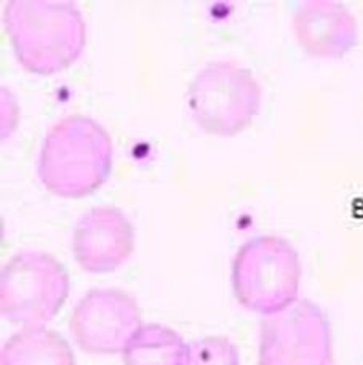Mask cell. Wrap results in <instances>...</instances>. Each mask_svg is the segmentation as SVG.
<instances>
[{
    "instance_id": "1",
    "label": "cell",
    "mask_w": 363,
    "mask_h": 365,
    "mask_svg": "<svg viewBox=\"0 0 363 365\" xmlns=\"http://www.w3.org/2000/svg\"><path fill=\"white\" fill-rule=\"evenodd\" d=\"M4 18L18 63L32 74L61 73L85 48V19L74 2L10 0Z\"/></svg>"
},
{
    "instance_id": "2",
    "label": "cell",
    "mask_w": 363,
    "mask_h": 365,
    "mask_svg": "<svg viewBox=\"0 0 363 365\" xmlns=\"http://www.w3.org/2000/svg\"><path fill=\"white\" fill-rule=\"evenodd\" d=\"M112 153L109 133L98 122L77 114L63 117L45 136L37 175L58 197L82 199L109 178Z\"/></svg>"
},
{
    "instance_id": "3",
    "label": "cell",
    "mask_w": 363,
    "mask_h": 365,
    "mask_svg": "<svg viewBox=\"0 0 363 365\" xmlns=\"http://www.w3.org/2000/svg\"><path fill=\"white\" fill-rule=\"evenodd\" d=\"M301 259L280 236L246 240L232 262L231 282L238 304L259 316H274L300 299Z\"/></svg>"
},
{
    "instance_id": "4",
    "label": "cell",
    "mask_w": 363,
    "mask_h": 365,
    "mask_svg": "<svg viewBox=\"0 0 363 365\" xmlns=\"http://www.w3.org/2000/svg\"><path fill=\"white\" fill-rule=\"evenodd\" d=\"M69 290V274L53 255L21 250L0 272V312L21 327H42L63 309Z\"/></svg>"
},
{
    "instance_id": "5",
    "label": "cell",
    "mask_w": 363,
    "mask_h": 365,
    "mask_svg": "<svg viewBox=\"0 0 363 365\" xmlns=\"http://www.w3.org/2000/svg\"><path fill=\"white\" fill-rule=\"evenodd\" d=\"M263 91L248 69L234 61H215L194 77L187 91L192 119L205 133L236 136L261 109Z\"/></svg>"
},
{
    "instance_id": "6",
    "label": "cell",
    "mask_w": 363,
    "mask_h": 365,
    "mask_svg": "<svg viewBox=\"0 0 363 365\" xmlns=\"http://www.w3.org/2000/svg\"><path fill=\"white\" fill-rule=\"evenodd\" d=\"M258 365H336L332 324L319 304L300 298L264 317Z\"/></svg>"
},
{
    "instance_id": "7",
    "label": "cell",
    "mask_w": 363,
    "mask_h": 365,
    "mask_svg": "<svg viewBox=\"0 0 363 365\" xmlns=\"http://www.w3.org/2000/svg\"><path fill=\"white\" fill-rule=\"evenodd\" d=\"M141 311L130 293L119 289H93L74 306L69 329L83 353L122 354L141 327Z\"/></svg>"
},
{
    "instance_id": "8",
    "label": "cell",
    "mask_w": 363,
    "mask_h": 365,
    "mask_svg": "<svg viewBox=\"0 0 363 365\" xmlns=\"http://www.w3.org/2000/svg\"><path fill=\"white\" fill-rule=\"evenodd\" d=\"M133 252V225L119 208L95 207L82 215L74 226V259L85 272L117 271L128 262Z\"/></svg>"
},
{
    "instance_id": "9",
    "label": "cell",
    "mask_w": 363,
    "mask_h": 365,
    "mask_svg": "<svg viewBox=\"0 0 363 365\" xmlns=\"http://www.w3.org/2000/svg\"><path fill=\"white\" fill-rule=\"evenodd\" d=\"M293 34L307 55L338 60L355 47L359 26L346 5L333 0H309L295 11Z\"/></svg>"
},
{
    "instance_id": "10",
    "label": "cell",
    "mask_w": 363,
    "mask_h": 365,
    "mask_svg": "<svg viewBox=\"0 0 363 365\" xmlns=\"http://www.w3.org/2000/svg\"><path fill=\"white\" fill-rule=\"evenodd\" d=\"M0 365H75L70 344L58 331L23 327L4 343Z\"/></svg>"
},
{
    "instance_id": "11",
    "label": "cell",
    "mask_w": 363,
    "mask_h": 365,
    "mask_svg": "<svg viewBox=\"0 0 363 365\" xmlns=\"http://www.w3.org/2000/svg\"><path fill=\"white\" fill-rule=\"evenodd\" d=\"M187 346L167 325L144 324L123 349V365H186Z\"/></svg>"
},
{
    "instance_id": "12",
    "label": "cell",
    "mask_w": 363,
    "mask_h": 365,
    "mask_svg": "<svg viewBox=\"0 0 363 365\" xmlns=\"http://www.w3.org/2000/svg\"><path fill=\"white\" fill-rule=\"evenodd\" d=\"M186 365H241V353L229 338L204 336L187 346Z\"/></svg>"
}]
</instances>
